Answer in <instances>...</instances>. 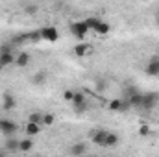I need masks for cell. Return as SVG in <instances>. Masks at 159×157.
I'll use <instances>...</instances> for the list:
<instances>
[{
  "mask_svg": "<svg viewBox=\"0 0 159 157\" xmlns=\"http://www.w3.org/2000/svg\"><path fill=\"white\" fill-rule=\"evenodd\" d=\"M39 35L41 39L46 41V43H57L59 41V32H57L56 26H43V28H39Z\"/></svg>",
  "mask_w": 159,
  "mask_h": 157,
  "instance_id": "6da1fadb",
  "label": "cell"
},
{
  "mask_svg": "<svg viewBox=\"0 0 159 157\" xmlns=\"http://www.w3.org/2000/svg\"><path fill=\"white\" fill-rule=\"evenodd\" d=\"M91 30H89V26H87V22L85 20H76V22H72L70 24V34L76 37V39H85V35L89 34Z\"/></svg>",
  "mask_w": 159,
  "mask_h": 157,
  "instance_id": "7a4b0ae2",
  "label": "cell"
},
{
  "mask_svg": "<svg viewBox=\"0 0 159 157\" xmlns=\"http://www.w3.org/2000/svg\"><path fill=\"white\" fill-rule=\"evenodd\" d=\"M157 104H159V92H146V94H143V105H141V109L143 111H152Z\"/></svg>",
  "mask_w": 159,
  "mask_h": 157,
  "instance_id": "3957f363",
  "label": "cell"
},
{
  "mask_svg": "<svg viewBox=\"0 0 159 157\" xmlns=\"http://www.w3.org/2000/svg\"><path fill=\"white\" fill-rule=\"evenodd\" d=\"M19 129V126L9 120V118H0V133L6 135V137H13V133Z\"/></svg>",
  "mask_w": 159,
  "mask_h": 157,
  "instance_id": "277c9868",
  "label": "cell"
},
{
  "mask_svg": "<svg viewBox=\"0 0 159 157\" xmlns=\"http://www.w3.org/2000/svg\"><path fill=\"white\" fill-rule=\"evenodd\" d=\"M72 107L78 111V113H83L85 109H87V98H85V94L83 92H80V91H74V98H72Z\"/></svg>",
  "mask_w": 159,
  "mask_h": 157,
  "instance_id": "5b68a950",
  "label": "cell"
},
{
  "mask_svg": "<svg viewBox=\"0 0 159 157\" xmlns=\"http://www.w3.org/2000/svg\"><path fill=\"white\" fill-rule=\"evenodd\" d=\"M107 129H94V131H91V141H93V144H96V146H106V139H107Z\"/></svg>",
  "mask_w": 159,
  "mask_h": 157,
  "instance_id": "8992f818",
  "label": "cell"
},
{
  "mask_svg": "<svg viewBox=\"0 0 159 157\" xmlns=\"http://www.w3.org/2000/svg\"><path fill=\"white\" fill-rule=\"evenodd\" d=\"M94 52V48H93V44H89V43H80L74 46V54L78 56V57H85V56H91Z\"/></svg>",
  "mask_w": 159,
  "mask_h": 157,
  "instance_id": "52a82bcc",
  "label": "cell"
},
{
  "mask_svg": "<svg viewBox=\"0 0 159 157\" xmlns=\"http://www.w3.org/2000/svg\"><path fill=\"white\" fill-rule=\"evenodd\" d=\"M15 105H17L15 96H13V94H9V92H6V94L2 96V109L11 111V109H15Z\"/></svg>",
  "mask_w": 159,
  "mask_h": 157,
  "instance_id": "ba28073f",
  "label": "cell"
},
{
  "mask_svg": "<svg viewBox=\"0 0 159 157\" xmlns=\"http://www.w3.org/2000/svg\"><path fill=\"white\" fill-rule=\"evenodd\" d=\"M128 102H129V105L131 107H137V109H141V105H143V92H137V91H133L128 98H126Z\"/></svg>",
  "mask_w": 159,
  "mask_h": 157,
  "instance_id": "9c48e42d",
  "label": "cell"
},
{
  "mask_svg": "<svg viewBox=\"0 0 159 157\" xmlns=\"http://www.w3.org/2000/svg\"><path fill=\"white\" fill-rule=\"evenodd\" d=\"M93 32L94 34H98V35H107L109 32H111V26H109V22H104L102 19L98 20V24L93 28Z\"/></svg>",
  "mask_w": 159,
  "mask_h": 157,
  "instance_id": "30bf717a",
  "label": "cell"
},
{
  "mask_svg": "<svg viewBox=\"0 0 159 157\" xmlns=\"http://www.w3.org/2000/svg\"><path fill=\"white\" fill-rule=\"evenodd\" d=\"M4 148H6L7 154H9V152H19V139H15V137H6Z\"/></svg>",
  "mask_w": 159,
  "mask_h": 157,
  "instance_id": "8fae6325",
  "label": "cell"
},
{
  "mask_svg": "<svg viewBox=\"0 0 159 157\" xmlns=\"http://www.w3.org/2000/svg\"><path fill=\"white\" fill-rule=\"evenodd\" d=\"M32 150H34V141H32V137H26V139H20V141H19V152L28 154V152H32Z\"/></svg>",
  "mask_w": 159,
  "mask_h": 157,
  "instance_id": "7c38bea8",
  "label": "cell"
},
{
  "mask_svg": "<svg viewBox=\"0 0 159 157\" xmlns=\"http://www.w3.org/2000/svg\"><path fill=\"white\" fill-rule=\"evenodd\" d=\"M85 152H87V144H85V142H74V144L70 146V155H74V157L83 155Z\"/></svg>",
  "mask_w": 159,
  "mask_h": 157,
  "instance_id": "4fadbf2b",
  "label": "cell"
},
{
  "mask_svg": "<svg viewBox=\"0 0 159 157\" xmlns=\"http://www.w3.org/2000/svg\"><path fill=\"white\" fill-rule=\"evenodd\" d=\"M30 54L28 52H20L19 56H17V59H15V65L17 67H20V69H24V67H28L30 65Z\"/></svg>",
  "mask_w": 159,
  "mask_h": 157,
  "instance_id": "5bb4252c",
  "label": "cell"
},
{
  "mask_svg": "<svg viewBox=\"0 0 159 157\" xmlns=\"http://www.w3.org/2000/svg\"><path fill=\"white\" fill-rule=\"evenodd\" d=\"M144 72H146L148 76H159V65H157V61H156V57L150 59V63L146 65Z\"/></svg>",
  "mask_w": 159,
  "mask_h": 157,
  "instance_id": "9a60e30c",
  "label": "cell"
},
{
  "mask_svg": "<svg viewBox=\"0 0 159 157\" xmlns=\"http://www.w3.org/2000/svg\"><path fill=\"white\" fill-rule=\"evenodd\" d=\"M24 131H26V135H28V137H35V135H39V133H41V126H39V124H30V122H26Z\"/></svg>",
  "mask_w": 159,
  "mask_h": 157,
  "instance_id": "2e32d148",
  "label": "cell"
},
{
  "mask_svg": "<svg viewBox=\"0 0 159 157\" xmlns=\"http://www.w3.org/2000/svg\"><path fill=\"white\" fill-rule=\"evenodd\" d=\"M119 142H120L119 135H117L115 131H109V133H107V139H106V148H115Z\"/></svg>",
  "mask_w": 159,
  "mask_h": 157,
  "instance_id": "e0dca14e",
  "label": "cell"
},
{
  "mask_svg": "<svg viewBox=\"0 0 159 157\" xmlns=\"http://www.w3.org/2000/svg\"><path fill=\"white\" fill-rule=\"evenodd\" d=\"M15 56L11 54V52H7V54H0V63H2V67H7V65H13L15 63Z\"/></svg>",
  "mask_w": 159,
  "mask_h": 157,
  "instance_id": "ac0fdd59",
  "label": "cell"
},
{
  "mask_svg": "<svg viewBox=\"0 0 159 157\" xmlns=\"http://www.w3.org/2000/svg\"><path fill=\"white\" fill-rule=\"evenodd\" d=\"M122 104H124L122 98H113V100H109L107 107H109V111H122Z\"/></svg>",
  "mask_w": 159,
  "mask_h": 157,
  "instance_id": "d6986e66",
  "label": "cell"
},
{
  "mask_svg": "<svg viewBox=\"0 0 159 157\" xmlns=\"http://www.w3.org/2000/svg\"><path fill=\"white\" fill-rule=\"evenodd\" d=\"M28 122H30V124H43V113H37V111H35V113H30V115H28Z\"/></svg>",
  "mask_w": 159,
  "mask_h": 157,
  "instance_id": "ffe728a7",
  "label": "cell"
},
{
  "mask_svg": "<svg viewBox=\"0 0 159 157\" xmlns=\"http://www.w3.org/2000/svg\"><path fill=\"white\" fill-rule=\"evenodd\" d=\"M32 81L35 83V85H41V83H44L46 81V72L44 70H41V72H37L34 78H32Z\"/></svg>",
  "mask_w": 159,
  "mask_h": 157,
  "instance_id": "44dd1931",
  "label": "cell"
},
{
  "mask_svg": "<svg viewBox=\"0 0 159 157\" xmlns=\"http://www.w3.org/2000/svg\"><path fill=\"white\" fill-rule=\"evenodd\" d=\"M54 122H56V117H54L52 113H44V115H43V124H44V126H52Z\"/></svg>",
  "mask_w": 159,
  "mask_h": 157,
  "instance_id": "7402d4cb",
  "label": "cell"
},
{
  "mask_svg": "<svg viewBox=\"0 0 159 157\" xmlns=\"http://www.w3.org/2000/svg\"><path fill=\"white\" fill-rule=\"evenodd\" d=\"M150 133H152L150 126H146V124H141V126H139V135H141V137H148Z\"/></svg>",
  "mask_w": 159,
  "mask_h": 157,
  "instance_id": "603a6c76",
  "label": "cell"
},
{
  "mask_svg": "<svg viewBox=\"0 0 159 157\" xmlns=\"http://www.w3.org/2000/svg\"><path fill=\"white\" fill-rule=\"evenodd\" d=\"M24 11H26L28 15H35V13L39 11V7H37L35 4H26V6H24Z\"/></svg>",
  "mask_w": 159,
  "mask_h": 157,
  "instance_id": "cb8c5ba5",
  "label": "cell"
},
{
  "mask_svg": "<svg viewBox=\"0 0 159 157\" xmlns=\"http://www.w3.org/2000/svg\"><path fill=\"white\" fill-rule=\"evenodd\" d=\"M72 98H74V91L65 89V91H63V100H65V102H72Z\"/></svg>",
  "mask_w": 159,
  "mask_h": 157,
  "instance_id": "d4e9b609",
  "label": "cell"
},
{
  "mask_svg": "<svg viewBox=\"0 0 159 157\" xmlns=\"http://www.w3.org/2000/svg\"><path fill=\"white\" fill-rule=\"evenodd\" d=\"M28 39L35 41V43H37V41H41V35H39V30H37V32H34V34H30V35H28Z\"/></svg>",
  "mask_w": 159,
  "mask_h": 157,
  "instance_id": "484cf974",
  "label": "cell"
},
{
  "mask_svg": "<svg viewBox=\"0 0 159 157\" xmlns=\"http://www.w3.org/2000/svg\"><path fill=\"white\" fill-rule=\"evenodd\" d=\"M104 87H106V83H104V81H98V83H96V91H100V92H102V91H104Z\"/></svg>",
  "mask_w": 159,
  "mask_h": 157,
  "instance_id": "4316f807",
  "label": "cell"
},
{
  "mask_svg": "<svg viewBox=\"0 0 159 157\" xmlns=\"http://www.w3.org/2000/svg\"><path fill=\"white\" fill-rule=\"evenodd\" d=\"M0 157H7V152L6 150H0Z\"/></svg>",
  "mask_w": 159,
  "mask_h": 157,
  "instance_id": "83f0119b",
  "label": "cell"
},
{
  "mask_svg": "<svg viewBox=\"0 0 159 157\" xmlns=\"http://www.w3.org/2000/svg\"><path fill=\"white\" fill-rule=\"evenodd\" d=\"M156 24H157V26H159V13H157V15H156Z\"/></svg>",
  "mask_w": 159,
  "mask_h": 157,
  "instance_id": "f1b7e54d",
  "label": "cell"
},
{
  "mask_svg": "<svg viewBox=\"0 0 159 157\" xmlns=\"http://www.w3.org/2000/svg\"><path fill=\"white\" fill-rule=\"evenodd\" d=\"M156 61H157V65H159V56H156Z\"/></svg>",
  "mask_w": 159,
  "mask_h": 157,
  "instance_id": "f546056e",
  "label": "cell"
},
{
  "mask_svg": "<svg viewBox=\"0 0 159 157\" xmlns=\"http://www.w3.org/2000/svg\"><path fill=\"white\" fill-rule=\"evenodd\" d=\"M2 69H4V67H2V63H0V70H2Z\"/></svg>",
  "mask_w": 159,
  "mask_h": 157,
  "instance_id": "4dcf8cb0",
  "label": "cell"
},
{
  "mask_svg": "<svg viewBox=\"0 0 159 157\" xmlns=\"http://www.w3.org/2000/svg\"><path fill=\"white\" fill-rule=\"evenodd\" d=\"M89 157H94V155H89Z\"/></svg>",
  "mask_w": 159,
  "mask_h": 157,
  "instance_id": "1f68e13d",
  "label": "cell"
}]
</instances>
